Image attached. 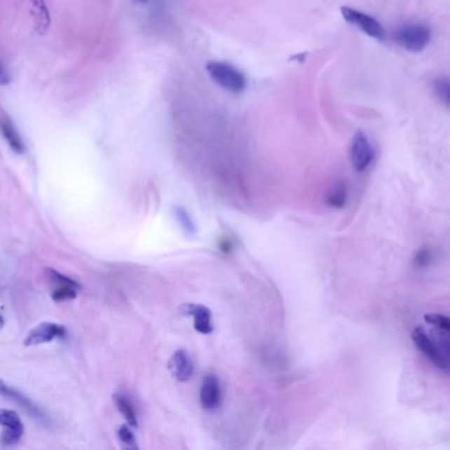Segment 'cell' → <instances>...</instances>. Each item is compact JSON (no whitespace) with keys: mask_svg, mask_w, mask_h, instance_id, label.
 I'll return each mask as SVG.
<instances>
[{"mask_svg":"<svg viewBox=\"0 0 450 450\" xmlns=\"http://www.w3.org/2000/svg\"><path fill=\"white\" fill-rule=\"evenodd\" d=\"M412 341L417 349L420 350L428 360H432L436 367H439L442 371H449V341L448 337L444 338V341H435L433 338L429 337L425 329L416 327L412 332Z\"/></svg>","mask_w":450,"mask_h":450,"instance_id":"6da1fadb","label":"cell"},{"mask_svg":"<svg viewBox=\"0 0 450 450\" xmlns=\"http://www.w3.org/2000/svg\"><path fill=\"white\" fill-rule=\"evenodd\" d=\"M206 70L210 79L225 90L238 94L246 89L247 81L245 74L230 64L213 61L206 65Z\"/></svg>","mask_w":450,"mask_h":450,"instance_id":"7a4b0ae2","label":"cell"},{"mask_svg":"<svg viewBox=\"0 0 450 450\" xmlns=\"http://www.w3.org/2000/svg\"><path fill=\"white\" fill-rule=\"evenodd\" d=\"M397 41L407 50L418 53L429 44L430 29L424 24H408L399 31Z\"/></svg>","mask_w":450,"mask_h":450,"instance_id":"3957f363","label":"cell"},{"mask_svg":"<svg viewBox=\"0 0 450 450\" xmlns=\"http://www.w3.org/2000/svg\"><path fill=\"white\" fill-rule=\"evenodd\" d=\"M374 148L367 135L363 131H357L353 136L350 148V160L353 168L357 172H363L370 167L374 160Z\"/></svg>","mask_w":450,"mask_h":450,"instance_id":"277c9868","label":"cell"},{"mask_svg":"<svg viewBox=\"0 0 450 450\" xmlns=\"http://www.w3.org/2000/svg\"><path fill=\"white\" fill-rule=\"evenodd\" d=\"M341 13L348 23L358 27L362 32H364L372 39L383 40L386 37V31H384L382 24L379 23L376 19H374L370 15H366L363 12L353 10L349 7H342Z\"/></svg>","mask_w":450,"mask_h":450,"instance_id":"5b68a950","label":"cell"},{"mask_svg":"<svg viewBox=\"0 0 450 450\" xmlns=\"http://www.w3.org/2000/svg\"><path fill=\"white\" fill-rule=\"evenodd\" d=\"M0 427L4 428L0 436L3 445H15L23 436L24 425L20 416L11 409H0Z\"/></svg>","mask_w":450,"mask_h":450,"instance_id":"8992f818","label":"cell"},{"mask_svg":"<svg viewBox=\"0 0 450 450\" xmlns=\"http://www.w3.org/2000/svg\"><path fill=\"white\" fill-rule=\"evenodd\" d=\"M67 336V329L56 322H41L34 327L27 338L24 339L25 346H36L41 343L52 342L56 338H64Z\"/></svg>","mask_w":450,"mask_h":450,"instance_id":"52a82bcc","label":"cell"},{"mask_svg":"<svg viewBox=\"0 0 450 450\" xmlns=\"http://www.w3.org/2000/svg\"><path fill=\"white\" fill-rule=\"evenodd\" d=\"M48 275L50 282L56 285V288L52 291V299L55 301L61 303L77 297V293L81 288L79 282L69 279L68 276H64L62 273L55 270H48Z\"/></svg>","mask_w":450,"mask_h":450,"instance_id":"ba28073f","label":"cell"},{"mask_svg":"<svg viewBox=\"0 0 450 450\" xmlns=\"http://www.w3.org/2000/svg\"><path fill=\"white\" fill-rule=\"evenodd\" d=\"M181 315H191L194 320V329L201 334H212L214 327L212 322V311L200 304H185L180 308Z\"/></svg>","mask_w":450,"mask_h":450,"instance_id":"9c48e42d","label":"cell"},{"mask_svg":"<svg viewBox=\"0 0 450 450\" xmlns=\"http://www.w3.org/2000/svg\"><path fill=\"white\" fill-rule=\"evenodd\" d=\"M221 386L218 378L213 374H207L201 384L200 400L205 411H215L221 405Z\"/></svg>","mask_w":450,"mask_h":450,"instance_id":"30bf717a","label":"cell"},{"mask_svg":"<svg viewBox=\"0 0 450 450\" xmlns=\"http://www.w3.org/2000/svg\"><path fill=\"white\" fill-rule=\"evenodd\" d=\"M169 371L175 376L176 381L188 382L194 371V366L189 354L185 350H177L173 353L168 362Z\"/></svg>","mask_w":450,"mask_h":450,"instance_id":"8fae6325","label":"cell"},{"mask_svg":"<svg viewBox=\"0 0 450 450\" xmlns=\"http://www.w3.org/2000/svg\"><path fill=\"white\" fill-rule=\"evenodd\" d=\"M0 396L7 397L12 402H15L16 404L20 405L24 411H27L34 418H37V420H40L43 423H46V420H48L46 414L37 405H34L27 396H24L22 393L16 391L15 388H12L10 386H7L3 381H0Z\"/></svg>","mask_w":450,"mask_h":450,"instance_id":"7c38bea8","label":"cell"},{"mask_svg":"<svg viewBox=\"0 0 450 450\" xmlns=\"http://www.w3.org/2000/svg\"><path fill=\"white\" fill-rule=\"evenodd\" d=\"M0 134L4 137V140L8 143V146L13 152L22 155L25 151L23 139L18 132L15 124L10 119V116L4 111H0Z\"/></svg>","mask_w":450,"mask_h":450,"instance_id":"4fadbf2b","label":"cell"},{"mask_svg":"<svg viewBox=\"0 0 450 450\" xmlns=\"http://www.w3.org/2000/svg\"><path fill=\"white\" fill-rule=\"evenodd\" d=\"M29 13L34 22V29L39 34H46L50 24L49 10L46 7V0H27Z\"/></svg>","mask_w":450,"mask_h":450,"instance_id":"5bb4252c","label":"cell"},{"mask_svg":"<svg viewBox=\"0 0 450 450\" xmlns=\"http://www.w3.org/2000/svg\"><path fill=\"white\" fill-rule=\"evenodd\" d=\"M113 399L114 404L122 414V416L127 420L128 425L137 428V417H136L135 409H134V405L131 404V402L122 394L114 395Z\"/></svg>","mask_w":450,"mask_h":450,"instance_id":"9a60e30c","label":"cell"},{"mask_svg":"<svg viewBox=\"0 0 450 450\" xmlns=\"http://www.w3.org/2000/svg\"><path fill=\"white\" fill-rule=\"evenodd\" d=\"M346 201H348V191H346V186L342 184L329 194L327 203L330 207L342 209L346 205Z\"/></svg>","mask_w":450,"mask_h":450,"instance_id":"2e32d148","label":"cell"},{"mask_svg":"<svg viewBox=\"0 0 450 450\" xmlns=\"http://www.w3.org/2000/svg\"><path fill=\"white\" fill-rule=\"evenodd\" d=\"M424 320L427 324L439 329L441 332H449L450 330V320L446 315H439V313H428L424 315Z\"/></svg>","mask_w":450,"mask_h":450,"instance_id":"e0dca14e","label":"cell"},{"mask_svg":"<svg viewBox=\"0 0 450 450\" xmlns=\"http://www.w3.org/2000/svg\"><path fill=\"white\" fill-rule=\"evenodd\" d=\"M175 215H176V218H177V221H179V224H180L181 227L185 230V233H188V234H191V236L196 234V226H194V222L191 221L189 214H188V212H186L185 209H182L180 206H177V207L175 209Z\"/></svg>","mask_w":450,"mask_h":450,"instance_id":"ac0fdd59","label":"cell"},{"mask_svg":"<svg viewBox=\"0 0 450 450\" xmlns=\"http://www.w3.org/2000/svg\"><path fill=\"white\" fill-rule=\"evenodd\" d=\"M433 86L439 101L442 102L445 106H448L449 104V81L446 79H436Z\"/></svg>","mask_w":450,"mask_h":450,"instance_id":"d6986e66","label":"cell"},{"mask_svg":"<svg viewBox=\"0 0 450 450\" xmlns=\"http://www.w3.org/2000/svg\"><path fill=\"white\" fill-rule=\"evenodd\" d=\"M118 437H119L121 442L123 444L124 446L132 448V449L137 448L135 436H134V433H132L130 425H122V427L119 428V429H118Z\"/></svg>","mask_w":450,"mask_h":450,"instance_id":"ffe728a7","label":"cell"},{"mask_svg":"<svg viewBox=\"0 0 450 450\" xmlns=\"http://www.w3.org/2000/svg\"><path fill=\"white\" fill-rule=\"evenodd\" d=\"M430 259H432V255H430V251L428 248H423L417 252L416 258H415V264H416L418 268H424L429 266L430 263Z\"/></svg>","mask_w":450,"mask_h":450,"instance_id":"44dd1931","label":"cell"},{"mask_svg":"<svg viewBox=\"0 0 450 450\" xmlns=\"http://www.w3.org/2000/svg\"><path fill=\"white\" fill-rule=\"evenodd\" d=\"M10 82L8 71L4 68V65L0 62V85H7Z\"/></svg>","mask_w":450,"mask_h":450,"instance_id":"7402d4cb","label":"cell"},{"mask_svg":"<svg viewBox=\"0 0 450 450\" xmlns=\"http://www.w3.org/2000/svg\"><path fill=\"white\" fill-rule=\"evenodd\" d=\"M3 325H4V320H3V317L0 315V329L3 327Z\"/></svg>","mask_w":450,"mask_h":450,"instance_id":"603a6c76","label":"cell"},{"mask_svg":"<svg viewBox=\"0 0 450 450\" xmlns=\"http://www.w3.org/2000/svg\"><path fill=\"white\" fill-rule=\"evenodd\" d=\"M139 1H143V3H144V1H146V0H139Z\"/></svg>","mask_w":450,"mask_h":450,"instance_id":"cb8c5ba5","label":"cell"}]
</instances>
